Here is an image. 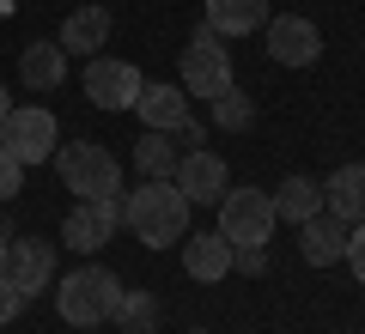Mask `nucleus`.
I'll return each instance as SVG.
<instances>
[{"label": "nucleus", "mask_w": 365, "mask_h": 334, "mask_svg": "<svg viewBox=\"0 0 365 334\" xmlns=\"http://www.w3.org/2000/svg\"><path fill=\"white\" fill-rule=\"evenodd\" d=\"M237 79H232V49H225V37L220 31H207L201 25L195 37H189V49H182V91L189 98H225Z\"/></svg>", "instance_id": "obj_5"}, {"label": "nucleus", "mask_w": 365, "mask_h": 334, "mask_svg": "<svg viewBox=\"0 0 365 334\" xmlns=\"http://www.w3.org/2000/svg\"><path fill=\"white\" fill-rule=\"evenodd\" d=\"M347 231H353L347 219H335L323 207L317 219H304V225H299V256L311 261V268H335V261L347 256Z\"/></svg>", "instance_id": "obj_12"}, {"label": "nucleus", "mask_w": 365, "mask_h": 334, "mask_svg": "<svg viewBox=\"0 0 365 334\" xmlns=\"http://www.w3.org/2000/svg\"><path fill=\"white\" fill-rule=\"evenodd\" d=\"M122 304V280L110 268H73L61 273V292H55V310H61L67 328H98L110 322Z\"/></svg>", "instance_id": "obj_2"}, {"label": "nucleus", "mask_w": 365, "mask_h": 334, "mask_svg": "<svg viewBox=\"0 0 365 334\" xmlns=\"http://www.w3.org/2000/svg\"><path fill=\"white\" fill-rule=\"evenodd\" d=\"M170 182L189 194V207H207V201L220 207V194L232 189V170H225L220 152H207V146H201V152H182V158H177V177H170Z\"/></svg>", "instance_id": "obj_11"}, {"label": "nucleus", "mask_w": 365, "mask_h": 334, "mask_svg": "<svg viewBox=\"0 0 365 334\" xmlns=\"http://www.w3.org/2000/svg\"><path fill=\"white\" fill-rule=\"evenodd\" d=\"M19 79H25L31 91H55L67 79V49L61 43H31V49L19 55Z\"/></svg>", "instance_id": "obj_19"}, {"label": "nucleus", "mask_w": 365, "mask_h": 334, "mask_svg": "<svg viewBox=\"0 0 365 334\" xmlns=\"http://www.w3.org/2000/svg\"><path fill=\"white\" fill-rule=\"evenodd\" d=\"M25 304H31V298L19 292V286L6 280V273H0V322H13V316H19V310H25Z\"/></svg>", "instance_id": "obj_25"}, {"label": "nucleus", "mask_w": 365, "mask_h": 334, "mask_svg": "<svg viewBox=\"0 0 365 334\" xmlns=\"http://www.w3.org/2000/svg\"><path fill=\"white\" fill-rule=\"evenodd\" d=\"M0 146L19 158V165H49L55 146H61V128H55V116L43 110V103H19V110H6L0 116Z\"/></svg>", "instance_id": "obj_6"}, {"label": "nucleus", "mask_w": 365, "mask_h": 334, "mask_svg": "<svg viewBox=\"0 0 365 334\" xmlns=\"http://www.w3.org/2000/svg\"><path fill=\"white\" fill-rule=\"evenodd\" d=\"M110 322H122V334H153L158 328V298L153 292H122V304H116Z\"/></svg>", "instance_id": "obj_21"}, {"label": "nucleus", "mask_w": 365, "mask_h": 334, "mask_svg": "<svg viewBox=\"0 0 365 334\" xmlns=\"http://www.w3.org/2000/svg\"><path fill=\"white\" fill-rule=\"evenodd\" d=\"M0 261H6V237H0Z\"/></svg>", "instance_id": "obj_28"}, {"label": "nucleus", "mask_w": 365, "mask_h": 334, "mask_svg": "<svg viewBox=\"0 0 365 334\" xmlns=\"http://www.w3.org/2000/svg\"><path fill=\"white\" fill-rule=\"evenodd\" d=\"M323 213V182L317 177H287L280 189H274V219L280 225H304V219Z\"/></svg>", "instance_id": "obj_18"}, {"label": "nucleus", "mask_w": 365, "mask_h": 334, "mask_svg": "<svg viewBox=\"0 0 365 334\" xmlns=\"http://www.w3.org/2000/svg\"><path fill=\"white\" fill-rule=\"evenodd\" d=\"M182 268H189V280L213 286L232 273V244H225L220 231H189L182 237Z\"/></svg>", "instance_id": "obj_14"}, {"label": "nucleus", "mask_w": 365, "mask_h": 334, "mask_svg": "<svg viewBox=\"0 0 365 334\" xmlns=\"http://www.w3.org/2000/svg\"><path fill=\"white\" fill-rule=\"evenodd\" d=\"M268 19H274L268 0H207V19L201 25L220 31V37H256Z\"/></svg>", "instance_id": "obj_15"}, {"label": "nucleus", "mask_w": 365, "mask_h": 334, "mask_svg": "<svg viewBox=\"0 0 365 334\" xmlns=\"http://www.w3.org/2000/svg\"><path fill=\"white\" fill-rule=\"evenodd\" d=\"M134 110H140V122L158 128V134L189 128V91H182V85H158V79H146L140 98H134Z\"/></svg>", "instance_id": "obj_13"}, {"label": "nucleus", "mask_w": 365, "mask_h": 334, "mask_svg": "<svg viewBox=\"0 0 365 334\" xmlns=\"http://www.w3.org/2000/svg\"><path fill=\"white\" fill-rule=\"evenodd\" d=\"M232 268L237 273H262L268 268V249H232Z\"/></svg>", "instance_id": "obj_26"}, {"label": "nucleus", "mask_w": 365, "mask_h": 334, "mask_svg": "<svg viewBox=\"0 0 365 334\" xmlns=\"http://www.w3.org/2000/svg\"><path fill=\"white\" fill-rule=\"evenodd\" d=\"M6 110H13V98H6V85H0V116H6Z\"/></svg>", "instance_id": "obj_27"}, {"label": "nucleus", "mask_w": 365, "mask_h": 334, "mask_svg": "<svg viewBox=\"0 0 365 334\" xmlns=\"http://www.w3.org/2000/svg\"><path fill=\"white\" fill-rule=\"evenodd\" d=\"M0 273H6L25 298L49 292V286H55V244H43V237H19V244H6Z\"/></svg>", "instance_id": "obj_10"}, {"label": "nucleus", "mask_w": 365, "mask_h": 334, "mask_svg": "<svg viewBox=\"0 0 365 334\" xmlns=\"http://www.w3.org/2000/svg\"><path fill=\"white\" fill-rule=\"evenodd\" d=\"M341 261H347L353 280L365 286V225H353V231H347V256H341Z\"/></svg>", "instance_id": "obj_24"}, {"label": "nucleus", "mask_w": 365, "mask_h": 334, "mask_svg": "<svg viewBox=\"0 0 365 334\" xmlns=\"http://www.w3.org/2000/svg\"><path fill=\"white\" fill-rule=\"evenodd\" d=\"M140 67L134 61H110V55H91L86 61V98L98 103V110H134V98H140Z\"/></svg>", "instance_id": "obj_8"}, {"label": "nucleus", "mask_w": 365, "mask_h": 334, "mask_svg": "<svg viewBox=\"0 0 365 334\" xmlns=\"http://www.w3.org/2000/svg\"><path fill=\"white\" fill-rule=\"evenodd\" d=\"M61 49L67 55H98L110 49V6H79L61 19Z\"/></svg>", "instance_id": "obj_16"}, {"label": "nucleus", "mask_w": 365, "mask_h": 334, "mask_svg": "<svg viewBox=\"0 0 365 334\" xmlns=\"http://www.w3.org/2000/svg\"><path fill=\"white\" fill-rule=\"evenodd\" d=\"M134 165H140L146 177H177V146H170V134L146 128L140 140H134Z\"/></svg>", "instance_id": "obj_20"}, {"label": "nucleus", "mask_w": 365, "mask_h": 334, "mask_svg": "<svg viewBox=\"0 0 365 334\" xmlns=\"http://www.w3.org/2000/svg\"><path fill=\"white\" fill-rule=\"evenodd\" d=\"M49 165L61 170L67 194H79V201H98V194H122V165H116V152H110V146H98V140L55 146Z\"/></svg>", "instance_id": "obj_3"}, {"label": "nucleus", "mask_w": 365, "mask_h": 334, "mask_svg": "<svg viewBox=\"0 0 365 334\" xmlns=\"http://www.w3.org/2000/svg\"><path fill=\"white\" fill-rule=\"evenodd\" d=\"M122 225H128L140 244H153V249L182 244V237H189V194L170 177H146L140 189L122 201Z\"/></svg>", "instance_id": "obj_1"}, {"label": "nucleus", "mask_w": 365, "mask_h": 334, "mask_svg": "<svg viewBox=\"0 0 365 334\" xmlns=\"http://www.w3.org/2000/svg\"><path fill=\"white\" fill-rule=\"evenodd\" d=\"M19 189H25V165H19V158L0 146V201H13Z\"/></svg>", "instance_id": "obj_23"}, {"label": "nucleus", "mask_w": 365, "mask_h": 334, "mask_svg": "<svg viewBox=\"0 0 365 334\" xmlns=\"http://www.w3.org/2000/svg\"><path fill=\"white\" fill-rule=\"evenodd\" d=\"M262 37H268V55H274L280 67H317V55H323V31H317L311 19H299V13L268 19Z\"/></svg>", "instance_id": "obj_9"}, {"label": "nucleus", "mask_w": 365, "mask_h": 334, "mask_svg": "<svg viewBox=\"0 0 365 334\" xmlns=\"http://www.w3.org/2000/svg\"><path fill=\"white\" fill-rule=\"evenodd\" d=\"M323 207L335 219H347V225H365V165H341L323 182Z\"/></svg>", "instance_id": "obj_17"}, {"label": "nucleus", "mask_w": 365, "mask_h": 334, "mask_svg": "<svg viewBox=\"0 0 365 334\" xmlns=\"http://www.w3.org/2000/svg\"><path fill=\"white\" fill-rule=\"evenodd\" d=\"M274 194H262V189H225L220 194V237L232 249H262L274 237Z\"/></svg>", "instance_id": "obj_4"}, {"label": "nucleus", "mask_w": 365, "mask_h": 334, "mask_svg": "<svg viewBox=\"0 0 365 334\" xmlns=\"http://www.w3.org/2000/svg\"><path fill=\"white\" fill-rule=\"evenodd\" d=\"M195 334H207V328H195Z\"/></svg>", "instance_id": "obj_29"}, {"label": "nucleus", "mask_w": 365, "mask_h": 334, "mask_svg": "<svg viewBox=\"0 0 365 334\" xmlns=\"http://www.w3.org/2000/svg\"><path fill=\"white\" fill-rule=\"evenodd\" d=\"M116 225H122V201L116 194H98V201H79L73 213L61 219V244L79 249V256H98V249L116 237Z\"/></svg>", "instance_id": "obj_7"}, {"label": "nucleus", "mask_w": 365, "mask_h": 334, "mask_svg": "<svg viewBox=\"0 0 365 334\" xmlns=\"http://www.w3.org/2000/svg\"><path fill=\"white\" fill-rule=\"evenodd\" d=\"M207 110H213V122H220L225 134H237V128H250V122H256V98H250V91H237V85L225 91V98H213Z\"/></svg>", "instance_id": "obj_22"}]
</instances>
